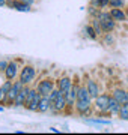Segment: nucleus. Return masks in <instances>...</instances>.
<instances>
[{"label":"nucleus","mask_w":128,"mask_h":135,"mask_svg":"<svg viewBox=\"0 0 128 135\" xmlns=\"http://www.w3.org/2000/svg\"><path fill=\"white\" fill-rule=\"evenodd\" d=\"M11 86H12V81H9V80H5V81L0 84V105L5 107L6 96H8V92H9Z\"/></svg>","instance_id":"16"},{"label":"nucleus","mask_w":128,"mask_h":135,"mask_svg":"<svg viewBox=\"0 0 128 135\" xmlns=\"http://www.w3.org/2000/svg\"><path fill=\"white\" fill-rule=\"evenodd\" d=\"M41 95L36 87H30L29 93H27V98H26V104H24V108L29 111H36L38 110V105H39V101H41Z\"/></svg>","instance_id":"5"},{"label":"nucleus","mask_w":128,"mask_h":135,"mask_svg":"<svg viewBox=\"0 0 128 135\" xmlns=\"http://www.w3.org/2000/svg\"><path fill=\"white\" fill-rule=\"evenodd\" d=\"M54 89H56V80L51 78V77L42 78V80L38 81V84H36V90H38L42 96H48Z\"/></svg>","instance_id":"7"},{"label":"nucleus","mask_w":128,"mask_h":135,"mask_svg":"<svg viewBox=\"0 0 128 135\" xmlns=\"http://www.w3.org/2000/svg\"><path fill=\"white\" fill-rule=\"evenodd\" d=\"M110 95H112L121 105L128 102V89H124V87L118 86V87H115V89H112Z\"/></svg>","instance_id":"11"},{"label":"nucleus","mask_w":128,"mask_h":135,"mask_svg":"<svg viewBox=\"0 0 128 135\" xmlns=\"http://www.w3.org/2000/svg\"><path fill=\"white\" fill-rule=\"evenodd\" d=\"M84 84H86L89 93H90V96L94 98V99L98 96L99 93H101V87H99L98 81H97V80H94V78L88 77V78H86V81H84Z\"/></svg>","instance_id":"13"},{"label":"nucleus","mask_w":128,"mask_h":135,"mask_svg":"<svg viewBox=\"0 0 128 135\" xmlns=\"http://www.w3.org/2000/svg\"><path fill=\"white\" fill-rule=\"evenodd\" d=\"M97 18L99 20V23H101V27H103L104 33H113L115 30H116V21L113 20V17L110 15V12L106 9H101L99 11V14L97 15Z\"/></svg>","instance_id":"2"},{"label":"nucleus","mask_w":128,"mask_h":135,"mask_svg":"<svg viewBox=\"0 0 128 135\" xmlns=\"http://www.w3.org/2000/svg\"><path fill=\"white\" fill-rule=\"evenodd\" d=\"M26 84H23V83L17 78L15 81H12V86H11L9 92H8V96H6V102H5V107H14V101L15 98H17V95L21 92V89L24 87Z\"/></svg>","instance_id":"9"},{"label":"nucleus","mask_w":128,"mask_h":135,"mask_svg":"<svg viewBox=\"0 0 128 135\" xmlns=\"http://www.w3.org/2000/svg\"><path fill=\"white\" fill-rule=\"evenodd\" d=\"M35 78H36V68L33 65H30V63L23 65V68H21V71H20V75H18V80L23 84H29L30 86Z\"/></svg>","instance_id":"4"},{"label":"nucleus","mask_w":128,"mask_h":135,"mask_svg":"<svg viewBox=\"0 0 128 135\" xmlns=\"http://www.w3.org/2000/svg\"><path fill=\"white\" fill-rule=\"evenodd\" d=\"M8 62L9 60H0V72H5L6 66H8Z\"/></svg>","instance_id":"27"},{"label":"nucleus","mask_w":128,"mask_h":135,"mask_svg":"<svg viewBox=\"0 0 128 135\" xmlns=\"http://www.w3.org/2000/svg\"><path fill=\"white\" fill-rule=\"evenodd\" d=\"M21 63L20 60H17V59H14V60H9L8 62V66H6L5 69V80H9V81H15L17 78H18V75H20V71H21Z\"/></svg>","instance_id":"6"},{"label":"nucleus","mask_w":128,"mask_h":135,"mask_svg":"<svg viewBox=\"0 0 128 135\" xmlns=\"http://www.w3.org/2000/svg\"><path fill=\"white\" fill-rule=\"evenodd\" d=\"M6 6H8L9 9L18 11V12H32V11H33L32 5H27V3L21 2V0H8Z\"/></svg>","instance_id":"10"},{"label":"nucleus","mask_w":128,"mask_h":135,"mask_svg":"<svg viewBox=\"0 0 128 135\" xmlns=\"http://www.w3.org/2000/svg\"><path fill=\"white\" fill-rule=\"evenodd\" d=\"M83 33H84V38L90 39V41H99V36L97 35V32H95V29L92 27V24H90V23L84 24V27H83Z\"/></svg>","instance_id":"17"},{"label":"nucleus","mask_w":128,"mask_h":135,"mask_svg":"<svg viewBox=\"0 0 128 135\" xmlns=\"http://www.w3.org/2000/svg\"><path fill=\"white\" fill-rule=\"evenodd\" d=\"M89 23L92 24V27L95 29V32H97V35H98L99 38L104 35V30L103 27H101V23H99V20L97 18V17H94V18H89Z\"/></svg>","instance_id":"21"},{"label":"nucleus","mask_w":128,"mask_h":135,"mask_svg":"<svg viewBox=\"0 0 128 135\" xmlns=\"http://www.w3.org/2000/svg\"><path fill=\"white\" fill-rule=\"evenodd\" d=\"M21 2H24V3H27V5H33L36 0H21Z\"/></svg>","instance_id":"29"},{"label":"nucleus","mask_w":128,"mask_h":135,"mask_svg":"<svg viewBox=\"0 0 128 135\" xmlns=\"http://www.w3.org/2000/svg\"><path fill=\"white\" fill-rule=\"evenodd\" d=\"M66 108H68V105H66V98H65L63 93L60 92L56 96V99L51 102L50 111L54 113V114H66Z\"/></svg>","instance_id":"8"},{"label":"nucleus","mask_w":128,"mask_h":135,"mask_svg":"<svg viewBox=\"0 0 128 135\" xmlns=\"http://www.w3.org/2000/svg\"><path fill=\"white\" fill-rule=\"evenodd\" d=\"M50 107H51V104H50L48 96H41V101H39V105H38L36 113H42V114H44V113H48Z\"/></svg>","instance_id":"19"},{"label":"nucleus","mask_w":128,"mask_h":135,"mask_svg":"<svg viewBox=\"0 0 128 135\" xmlns=\"http://www.w3.org/2000/svg\"><path fill=\"white\" fill-rule=\"evenodd\" d=\"M75 113L80 117H88L94 113V98L90 96L88 87L84 83H81L79 87V92H77V98H75Z\"/></svg>","instance_id":"1"},{"label":"nucleus","mask_w":128,"mask_h":135,"mask_svg":"<svg viewBox=\"0 0 128 135\" xmlns=\"http://www.w3.org/2000/svg\"><path fill=\"white\" fill-rule=\"evenodd\" d=\"M88 15H89V18H94V17H97V15L99 14V8H95V6H90V5H88Z\"/></svg>","instance_id":"25"},{"label":"nucleus","mask_w":128,"mask_h":135,"mask_svg":"<svg viewBox=\"0 0 128 135\" xmlns=\"http://www.w3.org/2000/svg\"><path fill=\"white\" fill-rule=\"evenodd\" d=\"M29 90H30V86H29V84H26V86L21 89V92L17 95V98H15V101H14V107H15V108H21V107H24L26 98H27V93H29Z\"/></svg>","instance_id":"14"},{"label":"nucleus","mask_w":128,"mask_h":135,"mask_svg":"<svg viewBox=\"0 0 128 135\" xmlns=\"http://www.w3.org/2000/svg\"><path fill=\"white\" fill-rule=\"evenodd\" d=\"M89 5L95 6V8H99L101 9V0H89Z\"/></svg>","instance_id":"26"},{"label":"nucleus","mask_w":128,"mask_h":135,"mask_svg":"<svg viewBox=\"0 0 128 135\" xmlns=\"http://www.w3.org/2000/svg\"><path fill=\"white\" fill-rule=\"evenodd\" d=\"M119 108H121V104L110 95V98H108V105H107V111L110 113V116H118Z\"/></svg>","instance_id":"18"},{"label":"nucleus","mask_w":128,"mask_h":135,"mask_svg":"<svg viewBox=\"0 0 128 135\" xmlns=\"http://www.w3.org/2000/svg\"><path fill=\"white\" fill-rule=\"evenodd\" d=\"M6 3H8V0H0V8L6 6Z\"/></svg>","instance_id":"30"},{"label":"nucleus","mask_w":128,"mask_h":135,"mask_svg":"<svg viewBox=\"0 0 128 135\" xmlns=\"http://www.w3.org/2000/svg\"><path fill=\"white\" fill-rule=\"evenodd\" d=\"M127 5H128L127 0H110L108 8H121V9H125Z\"/></svg>","instance_id":"23"},{"label":"nucleus","mask_w":128,"mask_h":135,"mask_svg":"<svg viewBox=\"0 0 128 135\" xmlns=\"http://www.w3.org/2000/svg\"><path fill=\"white\" fill-rule=\"evenodd\" d=\"M99 41L106 45V47H115L116 45V38H115L113 33H104L101 38H99Z\"/></svg>","instance_id":"20"},{"label":"nucleus","mask_w":128,"mask_h":135,"mask_svg":"<svg viewBox=\"0 0 128 135\" xmlns=\"http://www.w3.org/2000/svg\"><path fill=\"white\" fill-rule=\"evenodd\" d=\"M108 98H110V93L101 92L98 96L94 99V110L98 116H108L110 117V113L107 111V105H108Z\"/></svg>","instance_id":"3"},{"label":"nucleus","mask_w":128,"mask_h":135,"mask_svg":"<svg viewBox=\"0 0 128 135\" xmlns=\"http://www.w3.org/2000/svg\"><path fill=\"white\" fill-rule=\"evenodd\" d=\"M108 12H110V15L113 17V20L116 23H125L128 20V15H127V12H125V9H121V8H110Z\"/></svg>","instance_id":"15"},{"label":"nucleus","mask_w":128,"mask_h":135,"mask_svg":"<svg viewBox=\"0 0 128 135\" xmlns=\"http://www.w3.org/2000/svg\"><path fill=\"white\" fill-rule=\"evenodd\" d=\"M118 119L125 120V122L128 120V102L121 105V108H119V111H118Z\"/></svg>","instance_id":"22"},{"label":"nucleus","mask_w":128,"mask_h":135,"mask_svg":"<svg viewBox=\"0 0 128 135\" xmlns=\"http://www.w3.org/2000/svg\"><path fill=\"white\" fill-rule=\"evenodd\" d=\"M108 3H110V0H101V9H106V8H108Z\"/></svg>","instance_id":"28"},{"label":"nucleus","mask_w":128,"mask_h":135,"mask_svg":"<svg viewBox=\"0 0 128 135\" xmlns=\"http://www.w3.org/2000/svg\"><path fill=\"white\" fill-rule=\"evenodd\" d=\"M72 78L69 77V75H60L57 80H56V87L59 89L62 93H66L71 89V86H72Z\"/></svg>","instance_id":"12"},{"label":"nucleus","mask_w":128,"mask_h":135,"mask_svg":"<svg viewBox=\"0 0 128 135\" xmlns=\"http://www.w3.org/2000/svg\"><path fill=\"white\" fill-rule=\"evenodd\" d=\"M86 123H92V125H110V122H108V120H103V119H95V117L86 119Z\"/></svg>","instance_id":"24"}]
</instances>
